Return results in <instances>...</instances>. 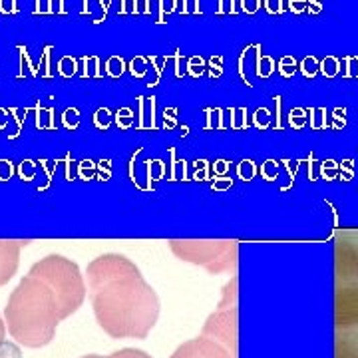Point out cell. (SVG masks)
I'll return each mask as SVG.
<instances>
[{"label":"cell","mask_w":358,"mask_h":358,"mask_svg":"<svg viewBox=\"0 0 358 358\" xmlns=\"http://www.w3.org/2000/svg\"><path fill=\"white\" fill-rule=\"evenodd\" d=\"M94 313L114 338H145L157 322L159 301L140 268L122 255H106L88 268Z\"/></svg>","instance_id":"obj_1"},{"label":"cell","mask_w":358,"mask_h":358,"mask_svg":"<svg viewBox=\"0 0 358 358\" xmlns=\"http://www.w3.org/2000/svg\"><path fill=\"white\" fill-rule=\"evenodd\" d=\"M6 317L14 338L26 346H42L50 343L58 320L66 319V313L50 282L30 273L14 291Z\"/></svg>","instance_id":"obj_2"},{"label":"cell","mask_w":358,"mask_h":358,"mask_svg":"<svg viewBox=\"0 0 358 358\" xmlns=\"http://www.w3.org/2000/svg\"><path fill=\"white\" fill-rule=\"evenodd\" d=\"M336 293L334 322L336 331L358 327V247L345 239L336 241Z\"/></svg>","instance_id":"obj_3"},{"label":"cell","mask_w":358,"mask_h":358,"mask_svg":"<svg viewBox=\"0 0 358 358\" xmlns=\"http://www.w3.org/2000/svg\"><path fill=\"white\" fill-rule=\"evenodd\" d=\"M32 275H38L46 282H50L52 289L60 296L66 317L82 305L84 282L80 279L76 265L68 263L62 257H48L44 263L32 268Z\"/></svg>","instance_id":"obj_4"},{"label":"cell","mask_w":358,"mask_h":358,"mask_svg":"<svg viewBox=\"0 0 358 358\" xmlns=\"http://www.w3.org/2000/svg\"><path fill=\"white\" fill-rule=\"evenodd\" d=\"M171 251L181 261L201 265L213 275L233 267L237 257V247L229 241H171Z\"/></svg>","instance_id":"obj_5"},{"label":"cell","mask_w":358,"mask_h":358,"mask_svg":"<svg viewBox=\"0 0 358 358\" xmlns=\"http://www.w3.org/2000/svg\"><path fill=\"white\" fill-rule=\"evenodd\" d=\"M203 336L215 341L231 352H237V310L231 305H221L215 315H211L203 327Z\"/></svg>","instance_id":"obj_6"},{"label":"cell","mask_w":358,"mask_h":358,"mask_svg":"<svg viewBox=\"0 0 358 358\" xmlns=\"http://www.w3.org/2000/svg\"><path fill=\"white\" fill-rule=\"evenodd\" d=\"M171 358H233V355L229 348H225L207 336H201L179 346Z\"/></svg>","instance_id":"obj_7"},{"label":"cell","mask_w":358,"mask_h":358,"mask_svg":"<svg viewBox=\"0 0 358 358\" xmlns=\"http://www.w3.org/2000/svg\"><path fill=\"white\" fill-rule=\"evenodd\" d=\"M334 358H358V327L336 331Z\"/></svg>","instance_id":"obj_8"},{"label":"cell","mask_w":358,"mask_h":358,"mask_svg":"<svg viewBox=\"0 0 358 358\" xmlns=\"http://www.w3.org/2000/svg\"><path fill=\"white\" fill-rule=\"evenodd\" d=\"M0 358H22V355H20V350L14 345H10V343H2V345H0Z\"/></svg>","instance_id":"obj_9"},{"label":"cell","mask_w":358,"mask_h":358,"mask_svg":"<svg viewBox=\"0 0 358 358\" xmlns=\"http://www.w3.org/2000/svg\"><path fill=\"white\" fill-rule=\"evenodd\" d=\"M115 358H152L150 355H145L143 350H138V348H124L120 352H115Z\"/></svg>","instance_id":"obj_10"},{"label":"cell","mask_w":358,"mask_h":358,"mask_svg":"<svg viewBox=\"0 0 358 358\" xmlns=\"http://www.w3.org/2000/svg\"><path fill=\"white\" fill-rule=\"evenodd\" d=\"M324 74H329V76H333V74H336V60H333V58H329V62H324Z\"/></svg>","instance_id":"obj_11"},{"label":"cell","mask_w":358,"mask_h":358,"mask_svg":"<svg viewBox=\"0 0 358 358\" xmlns=\"http://www.w3.org/2000/svg\"><path fill=\"white\" fill-rule=\"evenodd\" d=\"M293 64V58H285V60H282V66H285V68H282V74H285V76H291V74H293L294 70L291 68Z\"/></svg>","instance_id":"obj_12"},{"label":"cell","mask_w":358,"mask_h":358,"mask_svg":"<svg viewBox=\"0 0 358 358\" xmlns=\"http://www.w3.org/2000/svg\"><path fill=\"white\" fill-rule=\"evenodd\" d=\"M257 8H259V0H243V10L255 13Z\"/></svg>","instance_id":"obj_13"},{"label":"cell","mask_w":358,"mask_h":358,"mask_svg":"<svg viewBox=\"0 0 358 358\" xmlns=\"http://www.w3.org/2000/svg\"><path fill=\"white\" fill-rule=\"evenodd\" d=\"M267 8H268V13H277V10H281V0H267Z\"/></svg>","instance_id":"obj_14"},{"label":"cell","mask_w":358,"mask_h":358,"mask_svg":"<svg viewBox=\"0 0 358 358\" xmlns=\"http://www.w3.org/2000/svg\"><path fill=\"white\" fill-rule=\"evenodd\" d=\"M305 68H303V72L307 74V76H313V72H315V60L310 58V60H305Z\"/></svg>","instance_id":"obj_15"},{"label":"cell","mask_w":358,"mask_h":358,"mask_svg":"<svg viewBox=\"0 0 358 358\" xmlns=\"http://www.w3.org/2000/svg\"><path fill=\"white\" fill-rule=\"evenodd\" d=\"M2 336H4V329H2V322H0V345H2Z\"/></svg>","instance_id":"obj_16"},{"label":"cell","mask_w":358,"mask_h":358,"mask_svg":"<svg viewBox=\"0 0 358 358\" xmlns=\"http://www.w3.org/2000/svg\"><path fill=\"white\" fill-rule=\"evenodd\" d=\"M86 358H103V357H86ZM106 358H115V357L112 355V357H106Z\"/></svg>","instance_id":"obj_17"}]
</instances>
